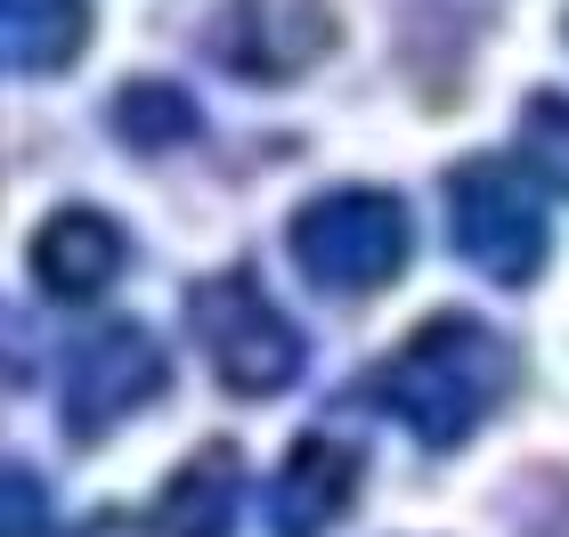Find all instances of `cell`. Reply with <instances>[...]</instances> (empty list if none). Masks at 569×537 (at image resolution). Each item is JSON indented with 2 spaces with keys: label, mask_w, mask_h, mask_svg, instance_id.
<instances>
[{
  "label": "cell",
  "mask_w": 569,
  "mask_h": 537,
  "mask_svg": "<svg viewBox=\"0 0 569 537\" xmlns=\"http://www.w3.org/2000/svg\"><path fill=\"white\" fill-rule=\"evenodd\" d=\"M505 382H512V350L497 326H480L472 310H439L382 358L375 391L423 448H463L497 416Z\"/></svg>",
  "instance_id": "6da1fadb"
},
{
  "label": "cell",
  "mask_w": 569,
  "mask_h": 537,
  "mask_svg": "<svg viewBox=\"0 0 569 537\" xmlns=\"http://www.w3.org/2000/svg\"><path fill=\"white\" fill-rule=\"evenodd\" d=\"M293 261L318 294H382L391 277L407 269V245H416V228H407V203L382 196V188H326L309 196L293 212Z\"/></svg>",
  "instance_id": "7a4b0ae2"
},
{
  "label": "cell",
  "mask_w": 569,
  "mask_h": 537,
  "mask_svg": "<svg viewBox=\"0 0 569 537\" xmlns=\"http://www.w3.org/2000/svg\"><path fill=\"white\" fill-rule=\"evenodd\" d=\"M188 310H196V342H203V358H212V375L237 399H277L284 382H301L309 342H301V326L261 294V277H244V269L203 277V286L188 294Z\"/></svg>",
  "instance_id": "3957f363"
},
{
  "label": "cell",
  "mask_w": 569,
  "mask_h": 537,
  "mask_svg": "<svg viewBox=\"0 0 569 537\" xmlns=\"http://www.w3.org/2000/svg\"><path fill=\"white\" fill-rule=\"evenodd\" d=\"M448 228H456V252L480 277H497V286H529L546 269V245H553L537 188L497 156H472L448 171Z\"/></svg>",
  "instance_id": "277c9868"
},
{
  "label": "cell",
  "mask_w": 569,
  "mask_h": 537,
  "mask_svg": "<svg viewBox=\"0 0 569 537\" xmlns=\"http://www.w3.org/2000/svg\"><path fill=\"white\" fill-rule=\"evenodd\" d=\"M163 375H171V358L163 342L147 335V326L131 318H107V326H90L82 342H73L66 358V382H58V416H66V440H107L114 424H131L139 407L163 391Z\"/></svg>",
  "instance_id": "5b68a950"
},
{
  "label": "cell",
  "mask_w": 569,
  "mask_h": 537,
  "mask_svg": "<svg viewBox=\"0 0 569 537\" xmlns=\"http://www.w3.org/2000/svg\"><path fill=\"white\" fill-rule=\"evenodd\" d=\"M358 480H367L358 448L326 440V431H301L293 456H284V473H277V537H318V529H333L358 505Z\"/></svg>",
  "instance_id": "8992f818"
},
{
  "label": "cell",
  "mask_w": 569,
  "mask_h": 537,
  "mask_svg": "<svg viewBox=\"0 0 569 537\" xmlns=\"http://www.w3.org/2000/svg\"><path fill=\"white\" fill-rule=\"evenodd\" d=\"M326 41L318 9H277V0H237L220 17V66L252 73V82H284L309 66V49Z\"/></svg>",
  "instance_id": "52a82bcc"
},
{
  "label": "cell",
  "mask_w": 569,
  "mask_h": 537,
  "mask_svg": "<svg viewBox=\"0 0 569 537\" xmlns=\"http://www.w3.org/2000/svg\"><path fill=\"white\" fill-rule=\"evenodd\" d=\"M33 277L58 301H98L122 277V228L98 212H58L33 237Z\"/></svg>",
  "instance_id": "ba28073f"
},
{
  "label": "cell",
  "mask_w": 569,
  "mask_h": 537,
  "mask_svg": "<svg viewBox=\"0 0 569 537\" xmlns=\"http://www.w3.org/2000/svg\"><path fill=\"white\" fill-rule=\"evenodd\" d=\"M244 505V456L228 440H203L163 489V537H237Z\"/></svg>",
  "instance_id": "9c48e42d"
},
{
  "label": "cell",
  "mask_w": 569,
  "mask_h": 537,
  "mask_svg": "<svg viewBox=\"0 0 569 537\" xmlns=\"http://www.w3.org/2000/svg\"><path fill=\"white\" fill-rule=\"evenodd\" d=\"M90 41V0H0V49L17 73H66Z\"/></svg>",
  "instance_id": "30bf717a"
},
{
  "label": "cell",
  "mask_w": 569,
  "mask_h": 537,
  "mask_svg": "<svg viewBox=\"0 0 569 537\" xmlns=\"http://www.w3.org/2000/svg\"><path fill=\"white\" fill-rule=\"evenodd\" d=\"M114 131L131 147H188L196 139V98L171 82H131L114 98Z\"/></svg>",
  "instance_id": "8fae6325"
},
{
  "label": "cell",
  "mask_w": 569,
  "mask_h": 537,
  "mask_svg": "<svg viewBox=\"0 0 569 537\" xmlns=\"http://www.w3.org/2000/svg\"><path fill=\"white\" fill-rule=\"evenodd\" d=\"M521 156L546 171V188L569 196V98L561 90H537L521 107Z\"/></svg>",
  "instance_id": "7c38bea8"
},
{
  "label": "cell",
  "mask_w": 569,
  "mask_h": 537,
  "mask_svg": "<svg viewBox=\"0 0 569 537\" xmlns=\"http://www.w3.org/2000/svg\"><path fill=\"white\" fill-rule=\"evenodd\" d=\"M9 537H41V480L9 465Z\"/></svg>",
  "instance_id": "4fadbf2b"
},
{
  "label": "cell",
  "mask_w": 569,
  "mask_h": 537,
  "mask_svg": "<svg viewBox=\"0 0 569 537\" xmlns=\"http://www.w3.org/2000/svg\"><path fill=\"white\" fill-rule=\"evenodd\" d=\"M82 537H139V529L122 521V514H90V521H82Z\"/></svg>",
  "instance_id": "5bb4252c"
}]
</instances>
